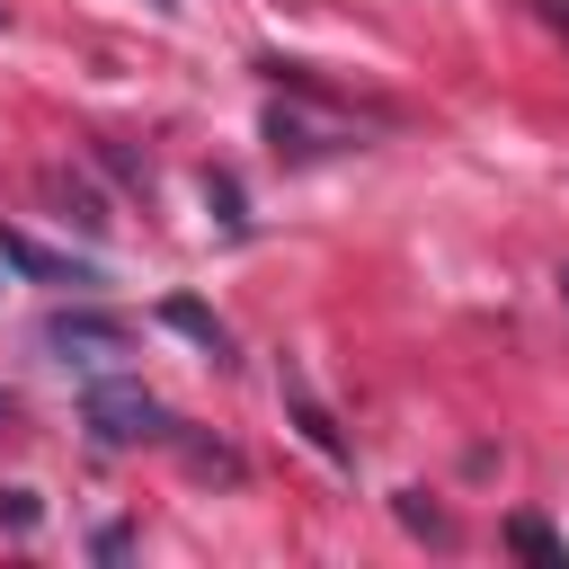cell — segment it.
Segmentation results:
<instances>
[{"label": "cell", "mask_w": 569, "mask_h": 569, "mask_svg": "<svg viewBox=\"0 0 569 569\" xmlns=\"http://www.w3.org/2000/svg\"><path fill=\"white\" fill-rule=\"evenodd\" d=\"M80 427L98 436V445H169L178 436V418H169V400L160 391H142L133 373H107V382H89L80 391Z\"/></svg>", "instance_id": "cell-1"}, {"label": "cell", "mask_w": 569, "mask_h": 569, "mask_svg": "<svg viewBox=\"0 0 569 569\" xmlns=\"http://www.w3.org/2000/svg\"><path fill=\"white\" fill-rule=\"evenodd\" d=\"M44 347H53L62 365H71V356H80V365H89V356H124V347H133V320H124V311H89V302H71V311L44 320Z\"/></svg>", "instance_id": "cell-2"}, {"label": "cell", "mask_w": 569, "mask_h": 569, "mask_svg": "<svg viewBox=\"0 0 569 569\" xmlns=\"http://www.w3.org/2000/svg\"><path fill=\"white\" fill-rule=\"evenodd\" d=\"M276 391H284V418H293V427H302V436H311V445H320V453H329V462H356V445H347V427H338V418H329V400H320V391H311V373H302V365H293V356H284V365H276Z\"/></svg>", "instance_id": "cell-3"}, {"label": "cell", "mask_w": 569, "mask_h": 569, "mask_svg": "<svg viewBox=\"0 0 569 569\" xmlns=\"http://www.w3.org/2000/svg\"><path fill=\"white\" fill-rule=\"evenodd\" d=\"M0 249H9V267H18L27 284H98V258L44 249V240H27V231H0Z\"/></svg>", "instance_id": "cell-4"}, {"label": "cell", "mask_w": 569, "mask_h": 569, "mask_svg": "<svg viewBox=\"0 0 569 569\" xmlns=\"http://www.w3.org/2000/svg\"><path fill=\"white\" fill-rule=\"evenodd\" d=\"M160 320H169L178 338H196V347H204L213 365H231V329H222V320H213L204 302H187V293H169V302H160Z\"/></svg>", "instance_id": "cell-5"}, {"label": "cell", "mask_w": 569, "mask_h": 569, "mask_svg": "<svg viewBox=\"0 0 569 569\" xmlns=\"http://www.w3.org/2000/svg\"><path fill=\"white\" fill-rule=\"evenodd\" d=\"M44 196L62 204V222H80V231H107V204H98V187H89V178H71V169H44Z\"/></svg>", "instance_id": "cell-6"}, {"label": "cell", "mask_w": 569, "mask_h": 569, "mask_svg": "<svg viewBox=\"0 0 569 569\" xmlns=\"http://www.w3.org/2000/svg\"><path fill=\"white\" fill-rule=\"evenodd\" d=\"M507 551L533 560V569H569V542H560L542 516H507Z\"/></svg>", "instance_id": "cell-7"}, {"label": "cell", "mask_w": 569, "mask_h": 569, "mask_svg": "<svg viewBox=\"0 0 569 569\" xmlns=\"http://www.w3.org/2000/svg\"><path fill=\"white\" fill-rule=\"evenodd\" d=\"M267 142H276L284 160H311V151H329V133H320L311 116H293V107H267Z\"/></svg>", "instance_id": "cell-8"}, {"label": "cell", "mask_w": 569, "mask_h": 569, "mask_svg": "<svg viewBox=\"0 0 569 569\" xmlns=\"http://www.w3.org/2000/svg\"><path fill=\"white\" fill-rule=\"evenodd\" d=\"M169 445H178V453H187V471H204V480H240V471H249L231 445H204V436H187V427H178Z\"/></svg>", "instance_id": "cell-9"}, {"label": "cell", "mask_w": 569, "mask_h": 569, "mask_svg": "<svg viewBox=\"0 0 569 569\" xmlns=\"http://www.w3.org/2000/svg\"><path fill=\"white\" fill-rule=\"evenodd\" d=\"M391 516H400V525H409V533H418V542H436V551H445V542H453V516H445V507H427V498H418V489H400V498H391Z\"/></svg>", "instance_id": "cell-10"}, {"label": "cell", "mask_w": 569, "mask_h": 569, "mask_svg": "<svg viewBox=\"0 0 569 569\" xmlns=\"http://www.w3.org/2000/svg\"><path fill=\"white\" fill-rule=\"evenodd\" d=\"M204 204H213V222H222V231H249V213H240V178H231V169H213V178H204Z\"/></svg>", "instance_id": "cell-11"}, {"label": "cell", "mask_w": 569, "mask_h": 569, "mask_svg": "<svg viewBox=\"0 0 569 569\" xmlns=\"http://www.w3.org/2000/svg\"><path fill=\"white\" fill-rule=\"evenodd\" d=\"M36 516H44L36 489H0V525H9V533H36Z\"/></svg>", "instance_id": "cell-12"}, {"label": "cell", "mask_w": 569, "mask_h": 569, "mask_svg": "<svg viewBox=\"0 0 569 569\" xmlns=\"http://www.w3.org/2000/svg\"><path fill=\"white\" fill-rule=\"evenodd\" d=\"M89 551H98V560H124V551H133V525H98Z\"/></svg>", "instance_id": "cell-13"}, {"label": "cell", "mask_w": 569, "mask_h": 569, "mask_svg": "<svg viewBox=\"0 0 569 569\" xmlns=\"http://www.w3.org/2000/svg\"><path fill=\"white\" fill-rule=\"evenodd\" d=\"M0 427H18V391H0Z\"/></svg>", "instance_id": "cell-14"}, {"label": "cell", "mask_w": 569, "mask_h": 569, "mask_svg": "<svg viewBox=\"0 0 569 569\" xmlns=\"http://www.w3.org/2000/svg\"><path fill=\"white\" fill-rule=\"evenodd\" d=\"M560 302H569V267H560Z\"/></svg>", "instance_id": "cell-15"}, {"label": "cell", "mask_w": 569, "mask_h": 569, "mask_svg": "<svg viewBox=\"0 0 569 569\" xmlns=\"http://www.w3.org/2000/svg\"><path fill=\"white\" fill-rule=\"evenodd\" d=\"M151 9H169V0H151Z\"/></svg>", "instance_id": "cell-16"}, {"label": "cell", "mask_w": 569, "mask_h": 569, "mask_svg": "<svg viewBox=\"0 0 569 569\" xmlns=\"http://www.w3.org/2000/svg\"><path fill=\"white\" fill-rule=\"evenodd\" d=\"M0 27H9V9H0Z\"/></svg>", "instance_id": "cell-17"}, {"label": "cell", "mask_w": 569, "mask_h": 569, "mask_svg": "<svg viewBox=\"0 0 569 569\" xmlns=\"http://www.w3.org/2000/svg\"><path fill=\"white\" fill-rule=\"evenodd\" d=\"M0 267H9V249H0Z\"/></svg>", "instance_id": "cell-18"}]
</instances>
